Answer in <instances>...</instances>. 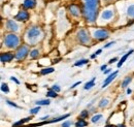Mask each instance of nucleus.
Segmentation results:
<instances>
[{
    "instance_id": "8",
    "label": "nucleus",
    "mask_w": 134,
    "mask_h": 127,
    "mask_svg": "<svg viewBox=\"0 0 134 127\" xmlns=\"http://www.w3.org/2000/svg\"><path fill=\"white\" fill-rule=\"evenodd\" d=\"M14 55L12 54V53H3V54H1V56H0V60H1V62H9V61H12L13 59H14Z\"/></svg>"
},
{
    "instance_id": "34",
    "label": "nucleus",
    "mask_w": 134,
    "mask_h": 127,
    "mask_svg": "<svg viewBox=\"0 0 134 127\" xmlns=\"http://www.w3.org/2000/svg\"><path fill=\"white\" fill-rule=\"evenodd\" d=\"M80 84H81V81H80V82H76L75 84H73V85L71 86V89H73V88H75V87H76L77 85H80Z\"/></svg>"
},
{
    "instance_id": "33",
    "label": "nucleus",
    "mask_w": 134,
    "mask_h": 127,
    "mask_svg": "<svg viewBox=\"0 0 134 127\" xmlns=\"http://www.w3.org/2000/svg\"><path fill=\"white\" fill-rule=\"evenodd\" d=\"M10 80H12V81H13V82H15V83H16V84H18V85H19V84H20V82H19V81H18V80L16 79V78H15V77H12V78H10Z\"/></svg>"
},
{
    "instance_id": "1",
    "label": "nucleus",
    "mask_w": 134,
    "mask_h": 127,
    "mask_svg": "<svg viewBox=\"0 0 134 127\" xmlns=\"http://www.w3.org/2000/svg\"><path fill=\"white\" fill-rule=\"evenodd\" d=\"M98 6H99V0H85L83 14L88 22L93 23L96 21Z\"/></svg>"
},
{
    "instance_id": "7",
    "label": "nucleus",
    "mask_w": 134,
    "mask_h": 127,
    "mask_svg": "<svg viewBox=\"0 0 134 127\" xmlns=\"http://www.w3.org/2000/svg\"><path fill=\"white\" fill-rule=\"evenodd\" d=\"M29 19V13L26 10H20L16 16V20L18 21H27Z\"/></svg>"
},
{
    "instance_id": "16",
    "label": "nucleus",
    "mask_w": 134,
    "mask_h": 127,
    "mask_svg": "<svg viewBox=\"0 0 134 127\" xmlns=\"http://www.w3.org/2000/svg\"><path fill=\"white\" fill-rule=\"evenodd\" d=\"M95 85V78H93V79L91 80L90 82H88L86 85H85V89L86 90H88V89H91L93 86Z\"/></svg>"
},
{
    "instance_id": "26",
    "label": "nucleus",
    "mask_w": 134,
    "mask_h": 127,
    "mask_svg": "<svg viewBox=\"0 0 134 127\" xmlns=\"http://www.w3.org/2000/svg\"><path fill=\"white\" fill-rule=\"evenodd\" d=\"M108 104V100L107 99H101L100 100V103H99V107L100 108H104Z\"/></svg>"
},
{
    "instance_id": "40",
    "label": "nucleus",
    "mask_w": 134,
    "mask_h": 127,
    "mask_svg": "<svg viewBox=\"0 0 134 127\" xmlns=\"http://www.w3.org/2000/svg\"><path fill=\"white\" fill-rule=\"evenodd\" d=\"M131 92H132V91H131V89H128V90H127V93H128V94H130Z\"/></svg>"
},
{
    "instance_id": "43",
    "label": "nucleus",
    "mask_w": 134,
    "mask_h": 127,
    "mask_svg": "<svg viewBox=\"0 0 134 127\" xmlns=\"http://www.w3.org/2000/svg\"><path fill=\"white\" fill-rule=\"evenodd\" d=\"M120 127H125V126H124V125H122V126H120Z\"/></svg>"
},
{
    "instance_id": "10",
    "label": "nucleus",
    "mask_w": 134,
    "mask_h": 127,
    "mask_svg": "<svg viewBox=\"0 0 134 127\" xmlns=\"http://www.w3.org/2000/svg\"><path fill=\"white\" fill-rule=\"evenodd\" d=\"M68 9H69V13H70L72 16H74V17L80 16V7H79L76 4H71V5L68 7Z\"/></svg>"
},
{
    "instance_id": "18",
    "label": "nucleus",
    "mask_w": 134,
    "mask_h": 127,
    "mask_svg": "<svg viewBox=\"0 0 134 127\" xmlns=\"http://www.w3.org/2000/svg\"><path fill=\"white\" fill-rule=\"evenodd\" d=\"M54 68L53 67H49V68H44V69H41V71H40V73L41 75H49V73H52V72H54Z\"/></svg>"
},
{
    "instance_id": "23",
    "label": "nucleus",
    "mask_w": 134,
    "mask_h": 127,
    "mask_svg": "<svg viewBox=\"0 0 134 127\" xmlns=\"http://www.w3.org/2000/svg\"><path fill=\"white\" fill-rule=\"evenodd\" d=\"M89 62L87 59H83V60H80V61H77V62H75L74 63V66H82V65H84V64H87Z\"/></svg>"
},
{
    "instance_id": "19",
    "label": "nucleus",
    "mask_w": 134,
    "mask_h": 127,
    "mask_svg": "<svg viewBox=\"0 0 134 127\" xmlns=\"http://www.w3.org/2000/svg\"><path fill=\"white\" fill-rule=\"evenodd\" d=\"M30 120H31V118H30V117H28V118H24V119H22V120H20V121L16 122V123L14 124V126H18V125L24 124V123H26V122H28V121H30Z\"/></svg>"
},
{
    "instance_id": "28",
    "label": "nucleus",
    "mask_w": 134,
    "mask_h": 127,
    "mask_svg": "<svg viewBox=\"0 0 134 127\" xmlns=\"http://www.w3.org/2000/svg\"><path fill=\"white\" fill-rule=\"evenodd\" d=\"M39 111H40V108L39 107H36V108L32 109V110H30V114L31 115H35V114H37Z\"/></svg>"
},
{
    "instance_id": "25",
    "label": "nucleus",
    "mask_w": 134,
    "mask_h": 127,
    "mask_svg": "<svg viewBox=\"0 0 134 127\" xmlns=\"http://www.w3.org/2000/svg\"><path fill=\"white\" fill-rule=\"evenodd\" d=\"M1 90H2V92H9V88H8V86H7V84H2L1 85Z\"/></svg>"
},
{
    "instance_id": "41",
    "label": "nucleus",
    "mask_w": 134,
    "mask_h": 127,
    "mask_svg": "<svg viewBox=\"0 0 134 127\" xmlns=\"http://www.w3.org/2000/svg\"><path fill=\"white\" fill-rule=\"evenodd\" d=\"M96 57V54H93V55H91V58H95Z\"/></svg>"
},
{
    "instance_id": "39",
    "label": "nucleus",
    "mask_w": 134,
    "mask_h": 127,
    "mask_svg": "<svg viewBox=\"0 0 134 127\" xmlns=\"http://www.w3.org/2000/svg\"><path fill=\"white\" fill-rule=\"evenodd\" d=\"M110 72V69H106V70H104V73L106 75V73H109Z\"/></svg>"
},
{
    "instance_id": "14",
    "label": "nucleus",
    "mask_w": 134,
    "mask_h": 127,
    "mask_svg": "<svg viewBox=\"0 0 134 127\" xmlns=\"http://www.w3.org/2000/svg\"><path fill=\"white\" fill-rule=\"evenodd\" d=\"M132 53H133V50H130V51H129L127 54H125V55L122 57V59L119 61V63H118V67H121V66L123 65V63L126 61V59H127V58H128V57H129V56H130Z\"/></svg>"
},
{
    "instance_id": "38",
    "label": "nucleus",
    "mask_w": 134,
    "mask_h": 127,
    "mask_svg": "<svg viewBox=\"0 0 134 127\" xmlns=\"http://www.w3.org/2000/svg\"><path fill=\"white\" fill-rule=\"evenodd\" d=\"M101 52H102V50H98V51L95 53V54H96V56H97V55H99V54H101Z\"/></svg>"
},
{
    "instance_id": "30",
    "label": "nucleus",
    "mask_w": 134,
    "mask_h": 127,
    "mask_svg": "<svg viewBox=\"0 0 134 127\" xmlns=\"http://www.w3.org/2000/svg\"><path fill=\"white\" fill-rule=\"evenodd\" d=\"M71 126V122L70 121H66L64 123H62V127H70Z\"/></svg>"
},
{
    "instance_id": "24",
    "label": "nucleus",
    "mask_w": 134,
    "mask_h": 127,
    "mask_svg": "<svg viewBox=\"0 0 134 127\" xmlns=\"http://www.w3.org/2000/svg\"><path fill=\"white\" fill-rule=\"evenodd\" d=\"M47 96H48V97H53V98H55V97H57V92L54 91V90H49L48 93H47Z\"/></svg>"
},
{
    "instance_id": "4",
    "label": "nucleus",
    "mask_w": 134,
    "mask_h": 127,
    "mask_svg": "<svg viewBox=\"0 0 134 127\" xmlns=\"http://www.w3.org/2000/svg\"><path fill=\"white\" fill-rule=\"evenodd\" d=\"M77 37H79V39H80V41L82 43V44H88V43H90V36H89V33L84 30V29H82V30H80V31L77 32Z\"/></svg>"
},
{
    "instance_id": "12",
    "label": "nucleus",
    "mask_w": 134,
    "mask_h": 127,
    "mask_svg": "<svg viewBox=\"0 0 134 127\" xmlns=\"http://www.w3.org/2000/svg\"><path fill=\"white\" fill-rule=\"evenodd\" d=\"M35 5H36V0H25L23 3V6L27 9L33 8Z\"/></svg>"
},
{
    "instance_id": "2",
    "label": "nucleus",
    "mask_w": 134,
    "mask_h": 127,
    "mask_svg": "<svg viewBox=\"0 0 134 127\" xmlns=\"http://www.w3.org/2000/svg\"><path fill=\"white\" fill-rule=\"evenodd\" d=\"M19 43H20V39L16 34H7L5 37H4V45L9 49H15L19 46Z\"/></svg>"
},
{
    "instance_id": "29",
    "label": "nucleus",
    "mask_w": 134,
    "mask_h": 127,
    "mask_svg": "<svg viewBox=\"0 0 134 127\" xmlns=\"http://www.w3.org/2000/svg\"><path fill=\"white\" fill-rule=\"evenodd\" d=\"M88 115H89V113L88 111H84L81 113V118L83 119V118H86V117H88Z\"/></svg>"
},
{
    "instance_id": "37",
    "label": "nucleus",
    "mask_w": 134,
    "mask_h": 127,
    "mask_svg": "<svg viewBox=\"0 0 134 127\" xmlns=\"http://www.w3.org/2000/svg\"><path fill=\"white\" fill-rule=\"evenodd\" d=\"M105 68H106V65H105V64L101 66V70H102V71H104V69H105Z\"/></svg>"
},
{
    "instance_id": "27",
    "label": "nucleus",
    "mask_w": 134,
    "mask_h": 127,
    "mask_svg": "<svg viewBox=\"0 0 134 127\" xmlns=\"http://www.w3.org/2000/svg\"><path fill=\"white\" fill-rule=\"evenodd\" d=\"M101 118H102V115H96V116H94V117L92 118V122H93V123L98 122Z\"/></svg>"
},
{
    "instance_id": "9",
    "label": "nucleus",
    "mask_w": 134,
    "mask_h": 127,
    "mask_svg": "<svg viewBox=\"0 0 134 127\" xmlns=\"http://www.w3.org/2000/svg\"><path fill=\"white\" fill-rule=\"evenodd\" d=\"M6 28L8 30H10V31H17L19 29V26H18V24L14 20H8L6 22Z\"/></svg>"
},
{
    "instance_id": "20",
    "label": "nucleus",
    "mask_w": 134,
    "mask_h": 127,
    "mask_svg": "<svg viewBox=\"0 0 134 127\" xmlns=\"http://www.w3.org/2000/svg\"><path fill=\"white\" fill-rule=\"evenodd\" d=\"M87 122L85 121L84 119H80L77 122H76V124H75V126L76 127H85V126H87Z\"/></svg>"
},
{
    "instance_id": "6",
    "label": "nucleus",
    "mask_w": 134,
    "mask_h": 127,
    "mask_svg": "<svg viewBox=\"0 0 134 127\" xmlns=\"http://www.w3.org/2000/svg\"><path fill=\"white\" fill-rule=\"evenodd\" d=\"M94 37L98 40H103V39H106L108 37V32L104 29H99V30H96L94 32Z\"/></svg>"
},
{
    "instance_id": "31",
    "label": "nucleus",
    "mask_w": 134,
    "mask_h": 127,
    "mask_svg": "<svg viewBox=\"0 0 134 127\" xmlns=\"http://www.w3.org/2000/svg\"><path fill=\"white\" fill-rule=\"evenodd\" d=\"M52 90H54V91H56V92H59V91H60V87L57 86V85H55V86H53Z\"/></svg>"
},
{
    "instance_id": "11",
    "label": "nucleus",
    "mask_w": 134,
    "mask_h": 127,
    "mask_svg": "<svg viewBox=\"0 0 134 127\" xmlns=\"http://www.w3.org/2000/svg\"><path fill=\"white\" fill-rule=\"evenodd\" d=\"M118 76V71H115V72H113V73H110L106 79H105V81H104V83H103V86H102V88H105V87H107V85L108 84H110L113 81H114V79L116 78Z\"/></svg>"
},
{
    "instance_id": "3",
    "label": "nucleus",
    "mask_w": 134,
    "mask_h": 127,
    "mask_svg": "<svg viewBox=\"0 0 134 127\" xmlns=\"http://www.w3.org/2000/svg\"><path fill=\"white\" fill-rule=\"evenodd\" d=\"M28 53H29V49H28L27 46H21L18 49L17 53L15 55V58L18 59V60H23L28 55Z\"/></svg>"
},
{
    "instance_id": "22",
    "label": "nucleus",
    "mask_w": 134,
    "mask_h": 127,
    "mask_svg": "<svg viewBox=\"0 0 134 127\" xmlns=\"http://www.w3.org/2000/svg\"><path fill=\"white\" fill-rule=\"evenodd\" d=\"M38 55H39V51L38 50H33V51L30 52V57L31 58H36V57H38Z\"/></svg>"
},
{
    "instance_id": "35",
    "label": "nucleus",
    "mask_w": 134,
    "mask_h": 127,
    "mask_svg": "<svg viewBox=\"0 0 134 127\" xmlns=\"http://www.w3.org/2000/svg\"><path fill=\"white\" fill-rule=\"evenodd\" d=\"M114 44H115V43H114V41H113V43H109V44H107V45H105V46H104V49H106V48H109V47H110V46H113V45H114Z\"/></svg>"
},
{
    "instance_id": "42",
    "label": "nucleus",
    "mask_w": 134,
    "mask_h": 127,
    "mask_svg": "<svg viewBox=\"0 0 134 127\" xmlns=\"http://www.w3.org/2000/svg\"><path fill=\"white\" fill-rule=\"evenodd\" d=\"M48 118H49V117L47 116V117H43V118H41V120H46V119H48Z\"/></svg>"
},
{
    "instance_id": "21",
    "label": "nucleus",
    "mask_w": 134,
    "mask_h": 127,
    "mask_svg": "<svg viewBox=\"0 0 134 127\" xmlns=\"http://www.w3.org/2000/svg\"><path fill=\"white\" fill-rule=\"evenodd\" d=\"M131 80H132V78H130V77L126 78V79L123 81V83H122V87H123V88H126V87L129 85V83L131 82Z\"/></svg>"
},
{
    "instance_id": "32",
    "label": "nucleus",
    "mask_w": 134,
    "mask_h": 127,
    "mask_svg": "<svg viewBox=\"0 0 134 127\" xmlns=\"http://www.w3.org/2000/svg\"><path fill=\"white\" fill-rule=\"evenodd\" d=\"M6 102H7L9 105H12V107H14V108H18V109H19V105H17L16 103H14V102H12V101H9V100H7Z\"/></svg>"
},
{
    "instance_id": "13",
    "label": "nucleus",
    "mask_w": 134,
    "mask_h": 127,
    "mask_svg": "<svg viewBox=\"0 0 134 127\" xmlns=\"http://www.w3.org/2000/svg\"><path fill=\"white\" fill-rule=\"evenodd\" d=\"M113 17H114V12H113V10L107 9V10H104V12L102 13V19H104V20H109V19H111Z\"/></svg>"
},
{
    "instance_id": "36",
    "label": "nucleus",
    "mask_w": 134,
    "mask_h": 127,
    "mask_svg": "<svg viewBox=\"0 0 134 127\" xmlns=\"http://www.w3.org/2000/svg\"><path fill=\"white\" fill-rule=\"evenodd\" d=\"M117 60H118V58H113V59H110V60H109V62H108V63L111 64V63H114V62H116Z\"/></svg>"
},
{
    "instance_id": "5",
    "label": "nucleus",
    "mask_w": 134,
    "mask_h": 127,
    "mask_svg": "<svg viewBox=\"0 0 134 127\" xmlns=\"http://www.w3.org/2000/svg\"><path fill=\"white\" fill-rule=\"evenodd\" d=\"M41 33V30L38 28V27H33L31 29H29L28 32H27V36L29 39H35L37 38Z\"/></svg>"
},
{
    "instance_id": "17",
    "label": "nucleus",
    "mask_w": 134,
    "mask_h": 127,
    "mask_svg": "<svg viewBox=\"0 0 134 127\" xmlns=\"http://www.w3.org/2000/svg\"><path fill=\"white\" fill-rule=\"evenodd\" d=\"M127 15L130 17V18H133L134 19V5H130L127 9Z\"/></svg>"
},
{
    "instance_id": "15",
    "label": "nucleus",
    "mask_w": 134,
    "mask_h": 127,
    "mask_svg": "<svg viewBox=\"0 0 134 127\" xmlns=\"http://www.w3.org/2000/svg\"><path fill=\"white\" fill-rule=\"evenodd\" d=\"M50 103H51V101L49 99H42V100H37V101H36L37 107H40V105H49Z\"/></svg>"
}]
</instances>
